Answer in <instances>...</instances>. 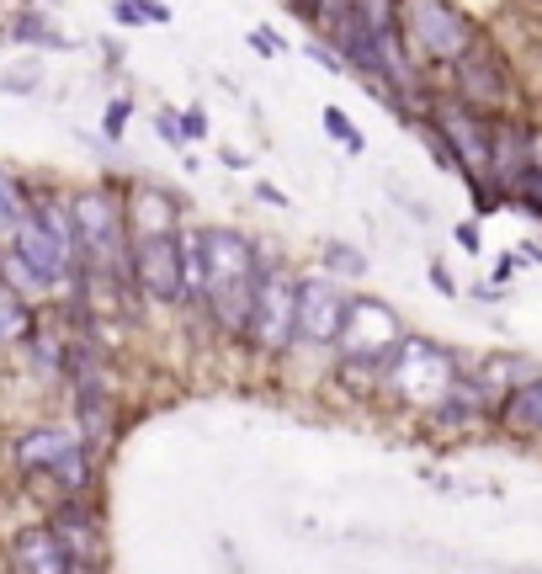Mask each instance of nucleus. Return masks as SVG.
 <instances>
[{
  "instance_id": "1",
  "label": "nucleus",
  "mask_w": 542,
  "mask_h": 574,
  "mask_svg": "<svg viewBox=\"0 0 542 574\" xmlns=\"http://www.w3.org/2000/svg\"><path fill=\"white\" fill-rule=\"evenodd\" d=\"M256 277H261V250L240 229H203V299L197 303L208 308L224 335L245 331Z\"/></svg>"
},
{
  "instance_id": "2",
  "label": "nucleus",
  "mask_w": 542,
  "mask_h": 574,
  "mask_svg": "<svg viewBox=\"0 0 542 574\" xmlns=\"http://www.w3.org/2000/svg\"><path fill=\"white\" fill-rule=\"evenodd\" d=\"M245 340L267 357H282L299 340V277L288 272L282 261L261 256V277H256V299L245 314Z\"/></svg>"
},
{
  "instance_id": "3",
  "label": "nucleus",
  "mask_w": 542,
  "mask_h": 574,
  "mask_svg": "<svg viewBox=\"0 0 542 574\" xmlns=\"http://www.w3.org/2000/svg\"><path fill=\"white\" fill-rule=\"evenodd\" d=\"M399 28L410 37V48L431 64L463 59L479 43V28L452 0H399Z\"/></svg>"
},
{
  "instance_id": "4",
  "label": "nucleus",
  "mask_w": 542,
  "mask_h": 574,
  "mask_svg": "<svg viewBox=\"0 0 542 574\" xmlns=\"http://www.w3.org/2000/svg\"><path fill=\"white\" fill-rule=\"evenodd\" d=\"M399 340H404V325H399V314H393L389 303L378 299H346V314H340V335H335V346H340V362L346 367H367V372H383L389 357L399 351Z\"/></svg>"
},
{
  "instance_id": "5",
  "label": "nucleus",
  "mask_w": 542,
  "mask_h": 574,
  "mask_svg": "<svg viewBox=\"0 0 542 574\" xmlns=\"http://www.w3.org/2000/svg\"><path fill=\"white\" fill-rule=\"evenodd\" d=\"M133 282L150 303H186V267H181V235L176 229H144L133 235Z\"/></svg>"
},
{
  "instance_id": "6",
  "label": "nucleus",
  "mask_w": 542,
  "mask_h": 574,
  "mask_svg": "<svg viewBox=\"0 0 542 574\" xmlns=\"http://www.w3.org/2000/svg\"><path fill=\"white\" fill-rule=\"evenodd\" d=\"M383 378L393 383V393H404L410 404H436L442 393L452 389V378H457V367L442 346H431V340H399V351L389 357L383 367Z\"/></svg>"
},
{
  "instance_id": "7",
  "label": "nucleus",
  "mask_w": 542,
  "mask_h": 574,
  "mask_svg": "<svg viewBox=\"0 0 542 574\" xmlns=\"http://www.w3.org/2000/svg\"><path fill=\"white\" fill-rule=\"evenodd\" d=\"M11 250L28 261L32 272L43 277V288H59V282H69L75 245H69L59 229H54V218L43 213V203H28V208H22L17 229H11Z\"/></svg>"
},
{
  "instance_id": "8",
  "label": "nucleus",
  "mask_w": 542,
  "mask_h": 574,
  "mask_svg": "<svg viewBox=\"0 0 542 574\" xmlns=\"http://www.w3.org/2000/svg\"><path fill=\"white\" fill-rule=\"evenodd\" d=\"M431 128L457 154V176H489V128H495L489 112L468 107L463 96H452V101H436L431 107Z\"/></svg>"
},
{
  "instance_id": "9",
  "label": "nucleus",
  "mask_w": 542,
  "mask_h": 574,
  "mask_svg": "<svg viewBox=\"0 0 542 574\" xmlns=\"http://www.w3.org/2000/svg\"><path fill=\"white\" fill-rule=\"evenodd\" d=\"M452 75H457V96L479 112H506L511 107V69L500 64V54H489L484 43H474L463 59H452Z\"/></svg>"
},
{
  "instance_id": "10",
  "label": "nucleus",
  "mask_w": 542,
  "mask_h": 574,
  "mask_svg": "<svg viewBox=\"0 0 542 574\" xmlns=\"http://www.w3.org/2000/svg\"><path fill=\"white\" fill-rule=\"evenodd\" d=\"M346 288L340 277H299V340L308 346H335L340 335V314H346Z\"/></svg>"
},
{
  "instance_id": "11",
  "label": "nucleus",
  "mask_w": 542,
  "mask_h": 574,
  "mask_svg": "<svg viewBox=\"0 0 542 574\" xmlns=\"http://www.w3.org/2000/svg\"><path fill=\"white\" fill-rule=\"evenodd\" d=\"M527 165H532V122L500 118L489 128V182L506 203H511L516 182L527 176Z\"/></svg>"
},
{
  "instance_id": "12",
  "label": "nucleus",
  "mask_w": 542,
  "mask_h": 574,
  "mask_svg": "<svg viewBox=\"0 0 542 574\" xmlns=\"http://www.w3.org/2000/svg\"><path fill=\"white\" fill-rule=\"evenodd\" d=\"M6 564L22 574H64L75 570V559H69V548L54 527H28V532H17L11 548H6Z\"/></svg>"
},
{
  "instance_id": "13",
  "label": "nucleus",
  "mask_w": 542,
  "mask_h": 574,
  "mask_svg": "<svg viewBox=\"0 0 542 574\" xmlns=\"http://www.w3.org/2000/svg\"><path fill=\"white\" fill-rule=\"evenodd\" d=\"M48 527L64 538L69 559H75V570H101V521H96L75 495H69V506H59V516H54Z\"/></svg>"
},
{
  "instance_id": "14",
  "label": "nucleus",
  "mask_w": 542,
  "mask_h": 574,
  "mask_svg": "<svg viewBox=\"0 0 542 574\" xmlns=\"http://www.w3.org/2000/svg\"><path fill=\"white\" fill-rule=\"evenodd\" d=\"M495 421L506 425V431H516V436H542V372H532L516 389L500 393Z\"/></svg>"
},
{
  "instance_id": "15",
  "label": "nucleus",
  "mask_w": 542,
  "mask_h": 574,
  "mask_svg": "<svg viewBox=\"0 0 542 574\" xmlns=\"http://www.w3.org/2000/svg\"><path fill=\"white\" fill-rule=\"evenodd\" d=\"M69 447H75V436H69V431H59V425H32V431L17 436V463L32 468V474H48V468H54Z\"/></svg>"
},
{
  "instance_id": "16",
  "label": "nucleus",
  "mask_w": 542,
  "mask_h": 574,
  "mask_svg": "<svg viewBox=\"0 0 542 574\" xmlns=\"http://www.w3.org/2000/svg\"><path fill=\"white\" fill-rule=\"evenodd\" d=\"M128 218H133V235H144V229H176V203L165 192H154V186H139L133 203H128Z\"/></svg>"
},
{
  "instance_id": "17",
  "label": "nucleus",
  "mask_w": 542,
  "mask_h": 574,
  "mask_svg": "<svg viewBox=\"0 0 542 574\" xmlns=\"http://www.w3.org/2000/svg\"><path fill=\"white\" fill-rule=\"evenodd\" d=\"M28 335H32L28 293H17V288L0 277V346H22Z\"/></svg>"
},
{
  "instance_id": "18",
  "label": "nucleus",
  "mask_w": 542,
  "mask_h": 574,
  "mask_svg": "<svg viewBox=\"0 0 542 574\" xmlns=\"http://www.w3.org/2000/svg\"><path fill=\"white\" fill-rule=\"evenodd\" d=\"M357 11L367 17V28L383 37V48H399V37H404V28H399V0H357Z\"/></svg>"
},
{
  "instance_id": "19",
  "label": "nucleus",
  "mask_w": 542,
  "mask_h": 574,
  "mask_svg": "<svg viewBox=\"0 0 542 574\" xmlns=\"http://www.w3.org/2000/svg\"><path fill=\"white\" fill-rule=\"evenodd\" d=\"M11 32H17V43H37V48H59V54H69V48H75V43H69V37H59V32L48 28L37 11H22V17L11 22Z\"/></svg>"
},
{
  "instance_id": "20",
  "label": "nucleus",
  "mask_w": 542,
  "mask_h": 574,
  "mask_svg": "<svg viewBox=\"0 0 542 574\" xmlns=\"http://www.w3.org/2000/svg\"><path fill=\"white\" fill-rule=\"evenodd\" d=\"M0 277H6L17 293H48V288H43V277L32 272V267L22 261V256H17V250H0Z\"/></svg>"
},
{
  "instance_id": "21",
  "label": "nucleus",
  "mask_w": 542,
  "mask_h": 574,
  "mask_svg": "<svg viewBox=\"0 0 542 574\" xmlns=\"http://www.w3.org/2000/svg\"><path fill=\"white\" fill-rule=\"evenodd\" d=\"M325 272L340 277V282H357V277H367V256H357L351 245H330L325 250Z\"/></svg>"
},
{
  "instance_id": "22",
  "label": "nucleus",
  "mask_w": 542,
  "mask_h": 574,
  "mask_svg": "<svg viewBox=\"0 0 542 574\" xmlns=\"http://www.w3.org/2000/svg\"><path fill=\"white\" fill-rule=\"evenodd\" d=\"M112 17L122 28H139V22H171L165 6H150V0H112Z\"/></svg>"
},
{
  "instance_id": "23",
  "label": "nucleus",
  "mask_w": 542,
  "mask_h": 574,
  "mask_svg": "<svg viewBox=\"0 0 542 574\" xmlns=\"http://www.w3.org/2000/svg\"><path fill=\"white\" fill-rule=\"evenodd\" d=\"M325 133H330L335 144H346V150H351V154H361V150H367V139H361V133H357V122L346 118L340 107H325Z\"/></svg>"
},
{
  "instance_id": "24",
  "label": "nucleus",
  "mask_w": 542,
  "mask_h": 574,
  "mask_svg": "<svg viewBox=\"0 0 542 574\" xmlns=\"http://www.w3.org/2000/svg\"><path fill=\"white\" fill-rule=\"evenodd\" d=\"M128 112H133V107H128V101H112V107H107V139H122V128H128Z\"/></svg>"
},
{
  "instance_id": "25",
  "label": "nucleus",
  "mask_w": 542,
  "mask_h": 574,
  "mask_svg": "<svg viewBox=\"0 0 542 574\" xmlns=\"http://www.w3.org/2000/svg\"><path fill=\"white\" fill-rule=\"evenodd\" d=\"M154 133H160L165 144H181V139H186V133H181V118H176V112H160V118H154Z\"/></svg>"
},
{
  "instance_id": "26",
  "label": "nucleus",
  "mask_w": 542,
  "mask_h": 574,
  "mask_svg": "<svg viewBox=\"0 0 542 574\" xmlns=\"http://www.w3.org/2000/svg\"><path fill=\"white\" fill-rule=\"evenodd\" d=\"M250 48H256V54H282V43H277V32H271V28L250 32Z\"/></svg>"
},
{
  "instance_id": "27",
  "label": "nucleus",
  "mask_w": 542,
  "mask_h": 574,
  "mask_svg": "<svg viewBox=\"0 0 542 574\" xmlns=\"http://www.w3.org/2000/svg\"><path fill=\"white\" fill-rule=\"evenodd\" d=\"M457 245H463V250H468V256H479V224H457Z\"/></svg>"
},
{
  "instance_id": "28",
  "label": "nucleus",
  "mask_w": 542,
  "mask_h": 574,
  "mask_svg": "<svg viewBox=\"0 0 542 574\" xmlns=\"http://www.w3.org/2000/svg\"><path fill=\"white\" fill-rule=\"evenodd\" d=\"M181 133H186V139H203V133H208V118H203V112H186V118H181Z\"/></svg>"
},
{
  "instance_id": "29",
  "label": "nucleus",
  "mask_w": 542,
  "mask_h": 574,
  "mask_svg": "<svg viewBox=\"0 0 542 574\" xmlns=\"http://www.w3.org/2000/svg\"><path fill=\"white\" fill-rule=\"evenodd\" d=\"M431 282H436V293H457V282H452V272L442 261H431Z\"/></svg>"
},
{
  "instance_id": "30",
  "label": "nucleus",
  "mask_w": 542,
  "mask_h": 574,
  "mask_svg": "<svg viewBox=\"0 0 542 574\" xmlns=\"http://www.w3.org/2000/svg\"><path fill=\"white\" fill-rule=\"evenodd\" d=\"M256 197H261V203H271V208H288V197H282L277 186H267V182H256Z\"/></svg>"
},
{
  "instance_id": "31",
  "label": "nucleus",
  "mask_w": 542,
  "mask_h": 574,
  "mask_svg": "<svg viewBox=\"0 0 542 574\" xmlns=\"http://www.w3.org/2000/svg\"><path fill=\"white\" fill-rule=\"evenodd\" d=\"M532 165L542 171V128H532Z\"/></svg>"
}]
</instances>
